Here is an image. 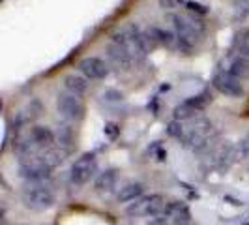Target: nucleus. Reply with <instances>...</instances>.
Wrapping results in <instances>:
<instances>
[{
	"instance_id": "obj_8",
	"label": "nucleus",
	"mask_w": 249,
	"mask_h": 225,
	"mask_svg": "<svg viewBox=\"0 0 249 225\" xmlns=\"http://www.w3.org/2000/svg\"><path fill=\"white\" fill-rule=\"evenodd\" d=\"M56 109L60 116L68 122H79L85 116V103L79 96H73L70 92H64L56 96Z\"/></svg>"
},
{
	"instance_id": "obj_17",
	"label": "nucleus",
	"mask_w": 249,
	"mask_h": 225,
	"mask_svg": "<svg viewBox=\"0 0 249 225\" xmlns=\"http://www.w3.org/2000/svg\"><path fill=\"white\" fill-rule=\"evenodd\" d=\"M87 81L88 79L83 77V75L70 74L64 77V88H66L70 94H73V96H83V94H87V90H88Z\"/></svg>"
},
{
	"instance_id": "obj_11",
	"label": "nucleus",
	"mask_w": 249,
	"mask_h": 225,
	"mask_svg": "<svg viewBox=\"0 0 249 225\" xmlns=\"http://www.w3.org/2000/svg\"><path fill=\"white\" fill-rule=\"evenodd\" d=\"M79 72L85 75L87 79L100 81V79H105L109 75V64L105 62V60H101V58H98V56H85L79 62Z\"/></svg>"
},
{
	"instance_id": "obj_10",
	"label": "nucleus",
	"mask_w": 249,
	"mask_h": 225,
	"mask_svg": "<svg viewBox=\"0 0 249 225\" xmlns=\"http://www.w3.org/2000/svg\"><path fill=\"white\" fill-rule=\"evenodd\" d=\"M208 101H212V98H208V94H202V96H195V98H189V100L178 103L175 107V111H173L175 120L184 122V120H193V118H197V114L206 107Z\"/></svg>"
},
{
	"instance_id": "obj_24",
	"label": "nucleus",
	"mask_w": 249,
	"mask_h": 225,
	"mask_svg": "<svg viewBox=\"0 0 249 225\" xmlns=\"http://www.w3.org/2000/svg\"><path fill=\"white\" fill-rule=\"evenodd\" d=\"M186 6L191 10V12H197V13H206V12H208L204 6H200V4H197V2H186Z\"/></svg>"
},
{
	"instance_id": "obj_15",
	"label": "nucleus",
	"mask_w": 249,
	"mask_h": 225,
	"mask_svg": "<svg viewBox=\"0 0 249 225\" xmlns=\"http://www.w3.org/2000/svg\"><path fill=\"white\" fill-rule=\"evenodd\" d=\"M28 135H30L32 143H34L41 152L51 149V147H54V141H56V133H54L51 128H47V126H34V128L28 131Z\"/></svg>"
},
{
	"instance_id": "obj_13",
	"label": "nucleus",
	"mask_w": 249,
	"mask_h": 225,
	"mask_svg": "<svg viewBox=\"0 0 249 225\" xmlns=\"http://www.w3.org/2000/svg\"><path fill=\"white\" fill-rule=\"evenodd\" d=\"M223 72L231 74L232 77H236L240 81L248 79L249 77V60L242 55H234V56H229L223 62Z\"/></svg>"
},
{
	"instance_id": "obj_9",
	"label": "nucleus",
	"mask_w": 249,
	"mask_h": 225,
	"mask_svg": "<svg viewBox=\"0 0 249 225\" xmlns=\"http://www.w3.org/2000/svg\"><path fill=\"white\" fill-rule=\"evenodd\" d=\"M212 85L217 92H221L223 96H229V98H242L246 94V88L242 85V81L223 72V70H217L213 74Z\"/></svg>"
},
{
	"instance_id": "obj_14",
	"label": "nucleus",
	"mask_w": 249,
	"mask_h": 225,
	"mask_svg": "<svg viewBox=\"0 0 249 225\" xmlns=\"http://www.w3.org/2000/svg\"><path fill=\"white\" fill-rule=\"evenodd\" d=\"M116 186H118V171L116 169H105L94 182V189L100 195H111L116 191Z\"/></svg>"
},
{
	"instance_id": "obj_1",
	"label": "nucleus",
	"mask_w": 249,
	"mask_h": 225,
	"mask_svg": "<svg viewBox=\"0 0 249 225\" xmlns=\"http://www.w3.org/2000/svg\"><path fill=\"white\" fill-rule=\"evenodd\" d=\"M171 21H173V28H175L176 41L184 49H191V47H195L197 43L202 41L204 32H206V26H204V23L200 19L193 17V15L173 13L171 15Z\"/></svg>"
},
{
	"instance_id": "obj_22",
	"label": "nucleus",
	"mask_w": 249,
	"mask_h": 225,
	"mask_svg": "<svg viewBox=\"0 0 249 225\" xmlns=\"http://www.w3.org/2000/svg\"><path fill=\"white\" fill-rule=\"evenodd\" d=\"M167 131H169L171 137L182 139V135H184V124H182L180 120H173V122L169 124V128H167Z\"/></svg>"
},
{
	"instance_id": "obj_19",
	"label": "nucleus",
	"mask_w": 249,
	"mask_h": 225,
	"mask_svg": "<svg viewBox=\"0 0 249 225\" xmlns=\"http://www.w3.org/2000/svg\"><path fill=\"white\" fill-rule=\"evenodd\" d=\"M56 141H58V147L64 150L71 149V143H73V130L70 128V126H58V131H56Z\"/></svg>"
},
{
	"instance_id": "obj_12",
	"label": "nucleus",
	"mask_w": 249,
	"mask_h": 225,
	"mask_svg": "<svg viewBox=\"0 0 249 225\" xmlns=\"http://www.w3.org/2000/svg\"><path fill=\"white\" fill-rule=\"evenodd\" d=\"M107 56H109V60L111 64L116 68V70H122V72H129L131 70V66H133V58L127 55V51L122 47V45H118V43H114L111 41L109 45H107Z\"/></svg>"
},
{
	"instance_id": "obj_2",
	"label": "nucleus",
	"mask_w": 249,
	"mask_h": 225,
	"mask_svg": "<svg viewBox=\"0 0 249 225\" xmlns=\"http://www.w3.org/2000/svg\"><path fill=\"white\" fill-rule=\"evenodd\" d=\"M217 137L213 124L208 118H202L197 116L191 120V124L184 126V135H182V143L189 147L195 152H202V150H208L213 145V141Z\"/></svg>"
},
{
	"instance_id": "obj_18",
	"label": "nucleus",
	"mask_w": 249,
	"mask_h": 225,
	"mask_svg": "<svg viewBox=\"0 0 249 225\" xmlns=\"http://www.w3.org/2000/svg\"><path fill=\"white\" fill-rule=\"evenodd\" d=\"M68 154H70V152H68V150H64V149H60V147H51V149H47V150H43V152H41L43 160L49 163L51 169H54L56 165H60V163L66 160V156H68Z\"/></svg>"
},
{
	"instance_id": "obj_16",
	"label": "nucleus",
	"mask_w": 249,
	"mask_h": 225,
	"mask_svg": "<svg viewBox=\"0 0 249 225\" xmlns=\"http://www.w3.org/2000/svg\"><path fill=\"white\" fill-rule=\"evenodd\" d=\"M142 191H144V186H142L141 182H127V184H124V186L118 189L116 199H118V203H127V205H131L133 201H137L142 197Z\"/></svg>"
},
{
	"instance_id": "obj_3",
	"label": "nucleus",
	"mask_w": 249,
	"mask_h": 225,
	"mask_svg": "<svg viewBox=\"0 0 249 225\" xmlns=\"http://www.w3.org/2000/svg\"><path fill=\"white\" fill-rule=\"evenodd\" d=\"M111 41L122 45L135 64L142 62L146 58V55H148V45L144 41V34L139 30V26L135 23H127L118 32H114Z\"/></svg>"
},
{
	"instance_id": "obj_5",
	"label": "nucleus",
	"mask_w": 249,
	"mask_h": 225,
	"mask_svg": "<svg viewBox=\"0 0 249 225\" xmlns=\"http://www.w3.org/2000/svg\"><path fill=\"white\" fill-rule=\"evenodd\" d=\"M17 169H19V176L25 178L26 182H45L51 176V171H53L41 154L19 158L17 160Z\"/></svg>"
},
{
	"instance_id": "obj_7",
	"label": "nucleus",
	"mask_w": 249,
	"mask_h": 225,
	"mask_svg": "<svg viewBox=\"0 0 249 225\" xmlns=\"http://www.w3.org/2000/svg\"><path fill=\"white\" fill-rule=\"evenodd\" d=\"M98 169V160L96 154H83L81 158H77L70 169V180L73 186H85L88 180L94 176Z\"/></svg>"
},
{
	"instance_id": "obj_20",
	"label": "nucleus",
	"mask_w": 249,
	"mask_h": 225,
	"mask_svg": "<svg viewBox=\"0 0 249 225\" xmlns=\"http://www.w3.org/2000/svg\"><path fill=\"white\" fill-rule=\"evenodd\" d=\"M41 114V103L39 100H30V103L25 109V120H34Z\"/></svg>"
},
{
	"instance_id": "obj_6",
	"label": "nucleus",
	"mask_w": 249,
	"mask_h": 225,
	"mask_svg": "<svg viewBox=\"0 0 249 225\" xmlns=\"http://www.w3.org/2000/svg\"><path fill=\"white\" fill-rule=\"evenodd\" d=\"M167 206V201L160 193H154V195H142L141 199L133 201L131 205H127L125 214L131 216V218H156L165 210Z\"/></svg>"
},
{
	"instance_id": "obj_21",
	"label": "nucleus",
	"mask_w": 249,
	"mask_h": 225,
	"mask_svg": "<svg viewBox=\"0 0 249 225\" xmlns=\"http://www.w3.org/2000/svg\"><path fill=\"white\" fill-rule=\"evenodd\" d=\"M238 55L249 58V30H244L238 36Z\"/></svg>"
},
{
	"instance_id": "obj_23",
	"label": "nucleus",
	"mask_w": 249,
	"mask_h": 225,
	"mask_svg": "<svg viewBox=\"0 0 249 225\" xmlns=\"http://www.w3.org/2000/svg\"><path fill=\"white\" fill-rule=\"evenodd\" d=\"M103 100L105 101H122L124 100V96H122V92H118V90H105V92H103Z\"/></svg>"
},
{
	"instance_id": "obj_4",
	"label": "nucleus",
	"mask_w": 249,
	"mask_h": 225,
	"mask_svg": "<svg viewBox=\"0 0 249 225\" xmlns=\"http://www.w3.org/2000/svg\"><path fill=\"white\" fill-rule=\"evenodd\" d=\"M21 201L26 208L43 212L54 206L56 193L47 182H26V186L21 191Z\"/></svg>"
}]
</instances>
